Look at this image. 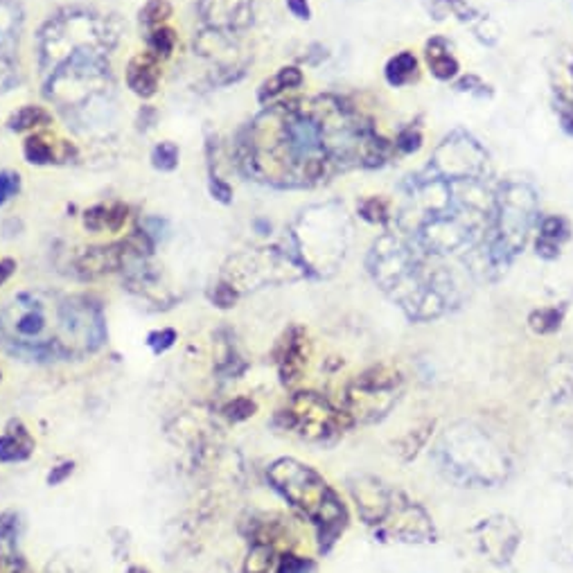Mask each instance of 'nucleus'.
I'll use <instances>...</instances> for the list:
<instances>
[{
    "mask_svg": "<svg viewBox=\"0 0 573 573\" xmlns=\"http://www.w3.org/2000/svg\"><path fill=\"white\" fill-rule=\"evenodd\" d=\"M118 30L108 18L93 12H64L46 23L39 35L41 75L46 97L79 131L111 122L116 111L108 55Z\"/></svg>",
    "mask_w": 573,
    "mask_h": 573,
    "instance_id": "obj_1",
    "label": "nucleus"
},
{
    "mask_svg": "<svg viewBox=\"0 0 573 573\" xmlns=\"http://www.w3.org/2000/svg\"><path fill=\"white\" fill-rule=\"evenodd\" d=\"M107 336L102 310L84 296L27 292L0 314V339L14 354L32 359L79 357Z\"/></svg>",
    "mask_w": 573,
    "mask_h": 573,
    "instance_id": "obj_2",
    "label": "nucleus"
},
{
    "mask_svg": "<svg viewBox=\"0 0 573 573\" xmlns=\"http://www.w3.org/2000/svg\"><path fill=\"white\" fill-rule=\"evenodd\" d=\"M440 470L463 486H496L508 475V456L490 434L470 423L454 425L435 447Z\"/></svg>",
    "mask_w": 573,
    "mask_h": 573,
    "instance_id": "obj_3",
    "label": "nucleus"
},
{
    "mask_svg": "<svg viewBox=\"0 0 573 573\" xmlns=\"http://www.w3.org/2000/svg\"><path fill=\"white\" fill-rule=\"evenodd\" d=\"M269 478L302 515H307L312 522L321 526L323 535L334 537L343 528V504L330 490L323 476L316 475L312 467L302 466L293 458H282V461L273 463L271 470H269Z\"/></svg>",
    "mask_w": 573,
    "mask_h": 573,
    "instance_id": "obj_4",
    "label": "nucleus"
},
{
    "mask_svg": "<svg viewBox=\"0 0 573 573\" xmlns=\"http://www.w3.org/2000/svg\"><path fill=\"white\" fill-rule=\"evenodd\" d=\"M400 393V377L395 371L388 368H375V371L363 373L348 388V415L362 420V423H373L380 420L393 404L397 402Z\"/></svg>",
    "mask_w": 573,
    "mask_h": 573,
    "instance_id": "obj_5",
    "label": "nucleus"
},
{
    "mask_svg": "<svg viewBox=\"0 0 573 573\" xmlns=\"http://www.w3.org/2000/svg\"><path fill=\"white\" fill-rule=\"evenodd\" d=\"M282 415H285L287 427L296 429L298 434L312 440H323L343 429V415L316 393L293 395Z\"/></svg>",
    "mask_w": 573,
    "mask_h": 573,
    "instance_id": "obj_6",
    "label": "nucleus"
},
{
    "mask_svg": "<svg viewBox=\"0 0 573 573\" xmlns=\"http://www.w3.org/2000/svg\"><path fill=\"white\" fill-rule=\"evenodd\" d=\"M23 30V7L18 0H0V93L18 82V44Z\"/></svg>",
    "mask_w": 573,
    "mask_h": 573,
    "instance_id": "obj_7",
    "label": "nucleus"
},
{
    "mask_svg": "<svg viewBox=\"0 0 573 573\" xmlns=\"http://www.w3.org/2000/svg\"><path fill=\"white\" fill-rule=\"evenodd\" d=\"M380 530L404 542H427L429 537H434V524L429 515L400 490L395 492V499Z\"/></svg>",
    "mask_w": 573,
    "mask_h": 573,
    "instance_id": "obj_8",
    "label": "nucleus"
},
{
    "mask_svg": "<svg viewBox=\"0 0 573 573\" xmlns=\"http://www.w3.org/2000/svg\"><path fill=\"white\" fill-rule=\"evenodd\" d=\"M395 492L397 490L388 487L386 483L380 481V478L362 476L359 481H354L353 496L354 501H357L359 515H362L363 522L380 528L384 519H386L388 510H391Z\"/></svg>",
    "mask_w": 573,
    "mask_h": 573,
    "instance_id": "obj_9",
    "label": "nucleus"
},
{
    "mask_svg": "<svg viewBox=\"0 0 573 573\" xmlns=\"http://www.w3.org/2000/svg\"><path fill=\"white\" fill-rule=\"evenodd\" d=\"M478 533H481L478 542H481L483 553H487L492 560L506 562L519 544V530L510 519H490L481 524Z\"/></svg>",
    "mask_w": 573,
    "mask_h": 573,
    "instance_id": "obj_10",
    "label": "nucleus"
},
{
    "mask_svg": "<svg viewBox=\"0 0 573 573\" xmlns=\"http://www.w3.org/2000/svg\"><path fill=\"white\" fill-rule=\"evenodd\" d=\"M199 12L212 27H238L251 21L249 0H201Z\"/></svg>",
    "mask_w": 573,
    "mask_h": 573,
    "instance_id": "obj_11",
    "label": "nucleus"
},
{
    "mask_svg": "<svg viewBox=\"0 0 573 573\" xmlns=\"http://www.w3.org/2000/svg\"><path fill=\"white\" fill-rule=\"evenodd\" d=\"M160 82V66L159 56L151 52L134 56L127 66V84L138 97H151L159 91Z\"/></svg>",
    "mask_w": 573,
    "mask_h": 573,
    "instance_id": "obj_12",
    "label": "nucleus"
},
{
    "mask_svg": "<svg viewBox=\"0 0 573 573\" xmlns=\"http://www.w3.org/2000/svg\"><path fill=\"white\" fill-rule=\"evenodd\" d=\"M129 255V249H127V241L122 244H111V246H99V249H88L87 253L82 255V260L77 262L79 273L84 278H97L104 276L108 271H116L125 258Z\"/></svg>",
    "mask_w": 573,
    "mask_h": 573,
    "instance_id": "obj_13",
    "label": "nucleus"
},
{
    "mask_svg": "<svg viewBox=\"0 0 573 573\" xmlns=\"http://www.w3.org/2000/svg\"><path fill=\"white\" fill-rule=\"evenodd\" d=\"M305 336L298 333V336H289L285 341V350H282L281 359V375L282 382L285 384H293L301 380L302 371H305V363H307V343H305Z\"/></svg>",
    "mask_w": 573,
    "mask_h": 573,
    "instance_id": "obj_14",
    "label": "nucleus"
},
{
    "mask_svg": "<svg viewBox=\"0 0 573 573\" xmlns=\"http://www.w3.org/2000/svg\"><path fill=\"white\" fill-rule=\"evenodd\" d=\"M32 447H35V443H32L30 434L23 429L21 423H14L7 434L0 438V461L3 463L26 461L32 454Z\"/></svg>",
    "mask_w": 573,
    "mask_h": 573,
    "instance_id": "obj_15",
    "label": "nucleus"
},
{
    "mask_svg": "<svg viewBox=\"0 0 573 573\" xmlns=\"http://www.w3.org/2000/svg\"><path fill=\"white\" fill-rule=\"evenodd\" d=\"M52 120V116L46 111L44 107H23L9 118V129L12 131H27L35 129V127L48 125Z\"/></svg>",
    "mask_w": 573,
    "mask_h": 573,
    "instance_id": "obj_16",
    "label": "nucleus"
},
{
    "mask_svg": "<svg viewBox=\"0 0 573 573\" xmlns=\"http://www.w3.org/2000/svg\"><path fill=\"white\" fill-rule=\"evenodd\" d=\"M302 84V75L301 70L296 68H282L276 77H271L269 82L262 84V91H260V102H267L269 97L278 96L282 93L285 88H293V87H301Z\"/></svg>",
    "mask_w": 573,
    "mask_h": 573,
    "instance_id": "obj_17",
    "label": "nucleus"
},
{
    "mask_svg": "<svg viewBox=\"0 0 573 573\" xmlns=\"http://www.w3.org/2000/svg\"><path fill=\"white\" fill-rule=\"evenodd\" d=\"M169 16H172V5L168 0H149L140 12V23L151 32L156 27H163L169 21Z\"/></svg>",
    "mask_w": 573,
    "mask_h": 573,
    "instance_id": "obj_18",
    "label": "nucleus"
},
{
    "mask_svg": "<svg viewBox=\"0 0 573 573\" xmlns=\"http://www.w3.org/2000/svg\"><path fill=\"white\" fill-rule=\"evenodd\" d=\"M147 44H149V52L151 55H156L160 59V56H169L172 55L174 46H177V35H174L172 27L163 26V27H156V30L149 32V36H147Z\"/></svg>",
    "mask_w": 573,
    "mask_h": 573,
    "instance_id": "obj_19",
    "label": "nucleus"
},
{
    "mask_svg": "<svg viewBox=\"0 0 573 573\" xmlns=\"http://www.w3.org/2000/svg\"><path fill=\"white\" fill-rule=\"evenodd\" d=\"M414 70H415L414 55H409V52H402V55H397L395 59H391V64H388V82L404 84L406 79L414 75Z\"/></svg>",
    "mask_w": 573,
    "mask_h": 573,
    "instance_id": "obj_20",
    "label": "nucleus"
},
{
    "mask_svg": "<svg viewBox=\"0 0 573 573\" xmlns=\"http://www.w3.org/2000/svg\"><path fill=\"white\" fill-rule=\"evenodd\" d=\"M151 163L160 172H172L179 165V147L174 143H160L151 151Z\"/></svg>",
    "mask_w": 573,
    "mask_h": 573,
    "instance_id": "obj_21",
    "label": "nucleus"
},
{
    "mask_svg": "<svg viewBox=\"0 0 573 573\" xmlns=\"http://www.w3.org/2000/svg\"><path fill=\"white\" fill-rule=\"evenodd\" d=\"M26 159L35 165H46L55 160V151L46 143V138L41 136H32L26 140Z\"/></svg>",
    "mask_w": 573,
    "mask_h": 573,
    "instance_id": "obj_22",
    "label": "nucleus"
},
{
    "mask_svg": "<svg viewBox=\"0 0 573 573\" xmlns=\"http://www.w3.org/2000/svg\"><path fill=\"white\" fill-rule=\"evenodd\" d=\"M0 573H21V562L14 556L12 542L5 530H0Z\"/></svg>",
    "mask_w": 573,
    "mask_h": 573,
    "instance_id": "obj_23",
    "label": "nucleus"
},
{
    "mask_svg": "<svg viewBox=\"0 0 573 573\" xmlns=\"http://www.w3.org/2000/svg\"><path fill=\"white\" fill-rule=\"evenodd\" d=\"M429 66H431V70H434V75L435 77H440V79H449L452 77V75H456V70H458V66H456V61L452 59V56L449 55H431L429 52Z\"/></svg>",
    "mask_w": 573,
    "mask_h": 573,
    "instance_id": "obj_24",
    "label": "nucleus"
},
{
    "mask_svg": "<svg viewBox=\"0 0 573 573\" xmlns=\"http://www.w3.org/2000/svg\"><path fill=\"white\" fill-rule=\"evenodd\" d=\"M107 212H108L107 206L91 208V210L84 212V226H87L88 230H104L107 229Z\"/></svg>",
    "mask_w": 573,
    "mask_h": 573,
    "instance_id": "obj_25",
    "label": "nucleus"
},
{
    "mask_svg": "<svg viewBox=\"0 0 573 573\" xmlns=\"http://www.w3.org/2000/svg\"><path fill=\"white\" fill-rule=\"evenodd\" d=\"M18 188H21V179H18V174H12V172L0 174V206H3L9 197H14V194L18 192Z\"/></svg>",
    "mask_w": 573,
    "mask_h": 573,
    "instance_id": "obj_26",
    "label": "nucleus"
},
{
    "mask_svg": "<svg viewBox=\"0 0 573 573\" xmlns=\"http://www.w3.org/2000/svg\"><path fill=\"white\" fill-rule=\"evenodd\" d=\"M312 571V562L302 560V558L296 556H285L281 560V567H278V573H307Z\"/></svg>",
    "mask_w": 573,
    "mask_h": 573,
    "instance_id": "obj_27",
    "label": "nucleus"
},
{
    "mask_svg": "<svg viewBox=\"0 0 573 573\" xmlns=\"http://www.w3.org/2000/svg\"><path fill=\"white\" fill-rule=\"evenodd\" d=\"M127 221V208L122 206V203H116V206H108V212H107V229L113 230V233H118V230L125 226Z\"/></svg>",
    "mask_w": 573,
    "mask_h": 573,
    "instance_id": "obj_28",
    "label": "nucleus"
},
{
    "mask_svg": "<svg viewBox=\"0 0 573 573\" xmlns=\"http://www.w3.org/2000/svg\"><path fill=\"white\" fill-rule=\"evenodd\" d=\"M530 321H542V323H535L533 328L539 330V333H551V330H556L558 325H560V314L553 310L539 312V314H535Z\"/></svg>",
    "mask_w": 573,
    "mask_h": 573,
    "instance_id": "obj_29",
    "label": "nucleus"
},
{
    "mask_svg": "<svg viewBox=\"0 0 573 573\" xmlns=\"http://www.w3.org/2000/svg\"><path fill=\"white\" fill-rule=\"evenodd\" d=\"M174 339H177V333L174 330H163V333H154L149 334V339H147V343L154 348V353H163V350H168L169 345L174 343Z\"/></svg>",
    "mask_w": 573,
    "mask_h": 573,
    "instance_id": "obj_30",
    "label": "nucleus"
},
{
    "mask_svg": "<svg viewBox=\"0 0 573 573\" xmlns=\"http://www.w3.org/2000/svg\"><path fill=\"white\" fill-rule=\"evenodd\" d=\"M235 298H238V293H235V289L230 285H220L215 289V302L220 307H230L235 302Z\"/></svg>",
    "mask_w": 573,
    "mask_h": 573,
    "instance_id": "obj_31",
    "label": "nucleus"
},
{
    "mask_svg": "<svg viewBox=\"0 0 573 573\" xmlns=\"http://www.w3.org/2000/svg\"><path fill=\"white\" fill-rule=\"evenodd\" d=\"M253 409H255V406L251 404L249 400H238V402H235V404H230L229 409H226V414H229L230 418L241 420V418H246V415L253 414Z\"/></svg>",
    "mask_w": 573,
    "mask_h": 573,
    "instance_id": "obj_32",
    "label": "nucleus"
},
{
    "mask_svg": "<svg viewBox=\"0 0 573 573\" xmlns=\"http://www.w3.org/2000/svg\"><path fill=\"white\" fill-rule=\"evenodd\" d=\"M210 192H212V197L220 199L221 203H229L230 197H233L230 188L226 186V183H221L220 179H212V181H210Z\"/></svg>",
    "mask_w": 573,
    "mask_h": 573,
    "instance_id": "obj_33",
    "label": "nucleus"
},
{
    "mask_svg": "<svg viewBox=\"0 0 573 573\" xmlns=\"http://www.w3.org/2000/svg\"><path fill=\"white\" fill-rule=\"evenodd\" d=\"M70 472H73V463H64V466H59V467H55V470L50 472V476H48V483L50 486H56V483H61L64 481L66 476L70 475Z\"/></svg>",
    "mask_w": 573,
    "mask_h": 573,
    "instance_id": "obj_34",
    "label": "nucleus"
},
{
    "mask_svg": "<svg viewBox=\"0 0 573 573\" xmlns=\"http://www.w3.org/2000/svg\"><path fill=\"white\" fill-rule=\"evenodd\" d=\"M287 5L298 18H310V7H307V0H287Z\"/></svg>",
    "mask_w": 573,
    "mask_h": 573,
    "instance_id": "obj_35",
    "label": "nucleus"
},
{
    "mask_svg": "<svg viewBox=\"0 0 573 573\" xmlns=\"http://www.w3.org/2000/svg\"><path fill=\"white\" fill-rule=\"evenodd\" d=\"M14 269H16V262H14V260H0V282L7 281L14 273Z\"/></svg>",
    "mask_w": 573,
    "mask_h": 573,
    "instance_id": "obj_36",
    "label": "nucleus"
}]
</instances>
